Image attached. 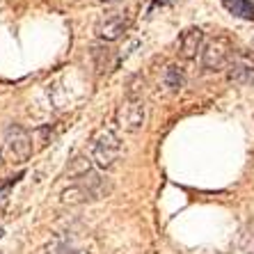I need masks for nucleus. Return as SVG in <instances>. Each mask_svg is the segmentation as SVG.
I'll return each mask as SVG.
<instances>
[{
	"instance_id": "obj_1",
	"label": "nucleus",
	"mask_w": 254,
	"mask_h": 254,
	"mask_svg": "<svg viewBox=\"0 0 254 254\" xmlns=\"http://www.w3.org/2000/svg\"><path fill=\"white\" fill-rule=\"evenodd\" d=\"M113 192V184L103 179L96 172H89L76 184L62 190V201L64 204H87V201H99Z\"/></svg>"
},
{
	"instance_id": "obj_2",
	"label": "nucleus",
	"mask_w": 254,
	"mask_h": 254,
	"mask_svg": "<svg viewBox=\"0 0 254 254\" xmlns=\"http://www.w3.org/2000/svg\"><path fill=\"white\" fill-rule=\"evenodd\" d=\"M122 154V140L110 126H103L92 137V160L99 170H113Z\"/></svg>"
},
{
	"instance_id": "obj_3",
	"label": "nucleus",
	"mask_w": 254,
	"mask_h": 254,
	"mask_svg": "<svg viewBox=\"0 0 254 254\" xmlns=\"http://www.w3.org/2000/svg\"><path fill=\"white\" fill-rule=\"evenodd\" d=\"M234 58V48L227 37H215L201 51V69L204 71H222L229 66Z\"/></svg>"
},
{
	"instance_id": "obj_4",
	"label": "nucleus",
	"mask_w": 254,
	"mask_h": 254,
	"mask_svg": "<svg viewBox=\"0 0 254 254\" xmlns=\"http://www.w3.org/2000/svg\"><path fill=\"white\" fill-rule=\"evenodd\" d=\"M32 133L21 124H9L5 128V147L18 163H25L32 156Z\"/></svg>"
},
{
	"instance_id": "obj_5",
	"label": "nucleus",
	"mask_w": 254,
	"mask_h": 254,
	"mask_svg": "<svg viewBox=\"0 0 254 254\" xmlns=\"http://www.w3.org/2000/svg\"><path fill=\"white\" fill-rule=\"evenodd\" d=\"M130 23H133V12H117L101 18L96 23L94 32L101 42H117L119 37H124V32L130 28Z\"/></svg>"
},
{
	"instance_id": "obj_6",
	"label": "nucleus",
	"mask_w": 254,
	"mask_h": 254,
	"mask_svg": "<svg viewBox=\"0 0 254 254\" xmlns=\"http://www.w3.org/2000/svg\"><path fill=\"white\" fill-rule=\"evenodd\" d=\"M144 119H147V110L142 99H128L117 110V124L128 133H137L144 126Z\"/></svg>"
},
{
	"instance_id": "obj_7",
	"label": "nucleus",
	"mask_w": 254,
	"mask_h": 254,
	"mask_svg": "<svg viewBox=\"0 0 254 254\" xmlns=\"http://www.w3.org/2000/svg\"><path fill=\"white\" fill-rule=\"evenodd\" d=\"M227 78L234 85H254V60L245 53H238L231 58L229 66H227Z\"/></svg>"
},
{
	"instance_id": "obj_8",
	"label": "nucleus",
	"mask_w": 254,
	"mask_h": 254,
	"mask_svg": "<svg viewBox=\"0 0 254 254\" xmlns=\"http://www.w3.org/2000/svg\"><path fill=\"white\" fill-rule=\"evenodd\" d=\"M204 51V32L199 28H188L179 37V55L184 60H195Z\"/></svg>"
},
{
	"instance_id": "obj_9",
	"label": "nucleus",
	"mask_w": 254,
	"mask_h": 254,
	"mask_svg": "<svg viewBox=\"0 0 254 254\" xmlns=\"http://www.w3.org/2000/svg\"><path fill=\"white\" fill-rule=\"evenodd\" d=\"M163 83H165V87L172 94H177V92H181L186 87V71L179 64H170L165 69V73H163Z\"/></svg>"
},
{
	"instance_id": "obj_10",
	"label": "nucleus",
	"mask_w": 254,
	"mask_h": 254,
	"mask_svg": "<svg viewBox=\"0 0 254 254\" xmlns=\"http://www.w3.org/2000/svg\"><path fill=\"white\" fill-rule=\"evenodd\" d=\"M222 5L227 7V12L234 16L245 18V21H254V2L252 0H222Z\"/></svg>"
},
{
	"instance_id": "obj_11",
	"label": "nucleus",
	"mask_w": 254,
	"mask_h": 254,
	"mask_svg": "<svg viewBox=\"0 0 254 254\" xmlns=\"http://www.w3.org/2000/svg\"><path fill=\"white\" fill-rule=\"evenodd\" d=\"M92 158H85V156H76V158L71 160V167L66 170V174H69V179H83L85 174H89L92 172V163H89Z\"/></svg>"
},
{
	"instance_id": "obj_12",
	"label": "nucleus",
	"mask_w": 254,
	"mask_h": 254,
	"mask_svg": "<svg viewBox=\"0 0 254 254\" xmlns=\"http://www.w3.org/2000/svg\"><path fill=\"white\" fill-rule=\"evenodd\" d=\"M58 135V130L53 128V126H42V128L35 130V135H32V140L37 142V149H44L48 144V142L53 140V137Z\"/></svg>"
},
{
	"instance_id": "obj_13",
	"label": "nucleus",
	"mask_w": 254,
	"mask_h": 254,
	"mask_svg": "<svg viewBox=\"0 0 254 254\" xmlns=\"http://www.w3.org/2000/svg\"><path fill=\"white\" fill-rule=\"evenodd\" d=\"M92 58L96 60V69H99V71H108V60H110V51H108V48L94 46V48H92Z\"/></svg>"
},
{
	"instance_id": "obj_14",
	"label": "nucleus",
	"mask_w": 254,
	"mask_h": 254,
	"mask_svg": "<svg viewBox=\"0 0 254 254\" xmlns=\"http://www.w3.org/2000/svg\"><path fill=\"white\" fill-rule=\"evenodd\" d=\"M21 179H23V172H18L16 177H7V179H2V181H0V199L9 195V190H12L14 186H16L18 181H21Z\"/></svg>"
},
{
	"instance_id": "obj_15",
	"label": "nucleus",
	"mask_w": 254,
	"mask_h": 254,
	"mask_svg": "<svg viewBox=\"0 0 254 254\" xmlns=\"http://www.w3.org/2000/svg\"><path fill=\"white\" fill-rule=\"evenodd\" d=\"M66 254H80V252H76V250H66Z\"/></svg>"
},
{
	"instance_id": "obj_16",
	"label": "nucleus",
	"mask_w": 254,
	"mask_h": 254,
	"mask_svg": "<svg viewBox=\"0 0 254 254\" xmlns=\"http://www.w3.org/2000/svg\"><path fill=\"white\" fill-rule=\"evenodd\" d=\"M103 2H122V0H103Z\"/></svg>"
},
{
	"instance_id": "obj_17",
	"label": "nucleus",
	"mask_w": 254,
	"mask_h": 254,
	"mask_svg": "<svg viewBox=\"0 0 254 254\" xmlns=\"http://www.w3.org/2000/svg\"><path fill=\"white\" fill-rule=\"evenodd\" d=\"M0 163H2V149H0Z\"/></svg>"
}]
</instances>
